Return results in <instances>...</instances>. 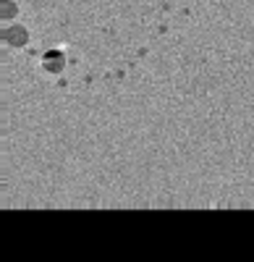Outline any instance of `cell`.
Returning <instances> with one entry per match:
<instances>
[{
	"label": "cell",
	"instance_id": "2",
	"mask_svg": "<svg viewBox=\"0 0 254 262\" xmlns=\"http://www.w3.org/2000/svg\"><path fill=\"white\" fill-rule=\"evenodd\" d=\"M16 16V3L13 0H3V21H13Z\"/></svg>",
	"mask_w": 254,
	"mask_h": 262
},
{
	"label": "cell",
	"instance_id": "1",
	"mask_svg": "<svg viewBox=\"0 0 254 262\" xmlns=\"http://www.w3.org/2000/svg\"><path fill=\"white\" fill-rule=\"evenodd\" d=\"M3 39L8 42L11 48H24L27 42H29V32L21 27V24H11V27L3 32Z\"/></svg>",
	"mask_w": 254,
	"mask_h": 262
}]
</instances>
